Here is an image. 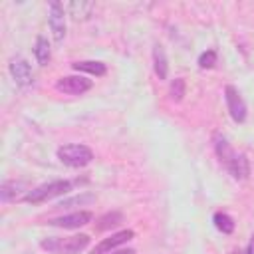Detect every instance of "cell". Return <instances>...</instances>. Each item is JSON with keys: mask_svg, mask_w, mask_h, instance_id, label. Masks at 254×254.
Instances as JSON below:
<instances>
[{"mask_svg": "<svg viewBox=\"0 0 254 254\" xmlns=\"http://www.w3.org/2000/svg\"><path fill=\"white\" fill-rule=\"evenodd\" d=\"M214 151H216L220 163H222V165L226 167V171L232 175V179H236V181L248 179V175H250V163H248L246 155L236 153V151L230 147L228 139H226L224 135H220V133L214 135Z\"/></svg>", "mask_w": 254, "mask_h": 254, "instance_id": "obj_1", "label": "cell"}, {"mask_svg": "<svg viewBox=\"0 0 254 254\" xmlns=\"http://www.w3.org/2000/svg\"><path fill=\"white\" fill-rule=\"evenodd\" d=\"M40 246L50 254H79L89 246V236L87 234L48 236L40 242Z\"/></svg>", "mask_w": 254, "mask_h": 254, "instance_id": "obj_2", "label": "cell"}, {"mask_svg": "<svg viewBox=\"0 0 254 254\" xmlns=\"http://www.w3.org/2000/svg\"><path fill=\"white\" fill-rule=\"evenodd\" d=\"M71 190V181H65V179H60V181H50V183H44L32 190H28L24 194V200L30 202V204H42L46 200H52L56 196H62L65 192Z\"/></svg>", "mask_w": 254, "mask_h": 254, "instance_id": "obj_3", "label": "cell"}, {"mask_svg": "<svg viewBox=\"0 0 254 254\" xmlns=\"http://www.w3.org/2000/svg\"><path fill=\"white\" fill-rule=\"evenodd\" d=\"M56 155H58L60 163H64L67 167H73V169H81V167H85L93 161V151L87 145H81V143L62 145V147H58Z\"/></svg>", "mask_w": 254, "mask_h": 254, "instance_id": "obj_4", "label": "cell"}, {"mask_svg": "<svg viewBox=\"0 0 254 254\" xmlns=\"http://www.w3.org/2000/svg\"><path fill=\"white\" fill-rule=\"evenodd\" d=\"M224 99H226V107H228V113H230L232 121L244 123L246 115H248V107H246L240 91L234 85H226L224 87Z\"/></svg>", "mask_w": 254, "mask_h": 254, "instance_id": "obj_5", "label": "cell"}, {"mask_svg": "<svg viewBox=\"0 0 254 254\" xmlns=\"http://www.w3.org/2000/svg\"><path fill=\"white\" fill-rule=\"evenodd\" d=\"M91 85H93V81L83 75H64L56 81V89L60 93H67V95H81V93L89 91Z\"/></svg>", "mask_w": 254, "mask_h": 254, "instance_id": "obj_6", "label": "cell"}, {"mask_svg": "<svg viewBox=\"0 0 254 254\" xmlns=\"http://www.w3.org/2000/svg\"><path fill=\"white\" fill-rule=\"evenodd\" d=\"M48 24L52 30V36L56 42H62L65 38V8L60 2H50V12H48Z\"/></svg>", "mask_w": 254, "mask_h": 254, "instance_id": "obj_7", "label": "cell"}, {"mask_svg": "<svg viewBox=\"0 0 254 254\" xmlns=\"http://www.w3.org/2000/svg\"><path fill=\"white\" fill-rule=\"evenodd\" d=\"M93 220V214L89 210H77V212H69V214H64V216H58V218H52L48 220L50 226H56V228H67V230H73V228H79V226H85Z\"/></svg>", "mask_w": 254, "mask_h": 254, "instance_id": "obj_8", "label": "cell"}, {"mask_svg": "<svg viewBox=\"0 0 254 254\" xmlns=\"http://www.w3.org/2000/svg\"><path fill=\"white\" fill-rule=\"evenodd\" d=\"M8 69H10V75H12V79L16 81V85H20V87H28V85H32V81H34V73H32V67H30L28 60L16 56V58L10 60Z\"/></svg>", "mask_w": 254, "mask_h": 254, "instance_id": "obj_9", "label": "cell"}, {"mask_svg": "<svg viewBox=\"0 0 254 254\" xmlns=\"http://www.w3.org/2000/svg\"><path fill=\"white\" fill-rule=\"evenodd\" d=\"M133 238H135V232H133V230H119V232H115V234L103 238L97 246L91 248L89 254H109V252H113L117 246L129 242V240H133Z\"/></svg>", "mask_w": 254, "mask_h": 254, "instance_id": "obj_10", "label": "cell"}, {"mask_svg": "<svg viewBox=\"0 0 254 254\" xmlns=\"http://www.w3.org/2000/svg\"><path fill=\"white\" fill-rule=\"evenodd\" d=\"M153 67H155V73L159 79H167L169 75V60H167V54L163 50V46H155L153 48Z\"/></svg>", "mask_w": 254, "mask_h": 254, "instance_id": "obj_11", "label": "cell"}, {"mask_svg": "<svg viewBox=\"0 0 254 254\" xmlns=\"http://www.w3.org/2000/svg\"><path fill=\"white\" fill-rule=\"evenodd\" d=\"M26 190V185L22 181H4L0 185V198L2 202H10L20 196V192Z\"/></svg>", "mask_w": 254, "mask_h": 254, "instance_id": "obj_12", "label": "cell"}, {"mask_svg": "<svg viewBox=\"0 0 254 254\" xmlns=\"http://www.w3.org/2000/svg\"><path fill=\"white\" fill-rule=\"evenodd\" d=\"M71 67H73L75 71H85V73H91V75H97V77L105 75V71H107L105 64H103V62H95V60L75 62V64H71Z\"/></svg>", "mask_w": 254, "mask_h": 254, "instance_id": "obj_13", "label": "cell"}, {"mask_svg": "<svg viewBox=\"0 0 254 254\" xmlns=\"http://www.w3.org/2000/svg\"><path fill=\"white\" fill-rule=\"evenodd\" d=\"M34 56H36V60H38L40 65H48V62H50V58H52V50H50L48 38H44V36H38V38H36Z\"/></svg>", "mask_w": 254, "mask_h": 254, "instance_id": "obj_14", "label": "cell"}, {"mask_svg": "<svg viewBox=\"0 0 254 254\" xmlns=\"http://www.w3.org/2000/svg\"><path fill=\"white\" fill-rule=\"evenodd\" d=\"M212 222H214V226L222 232V234H232L234 232V218L230 216V214H226V212H214V216H212Z\"/></svg>", "mask_w": 254, "mask_h": 254, "instance_id": "obj_15", "label": "cell"}, {"mask_svg": "<svg viewBox=\"0 0 254 254\" xmlns=\"http://www.w3.org/2000/svg\"><path fill=\"white\" fill-rule=\"evenodd\" d=\"M123 222V214L121 212H107V214H103L99 220H97V224H95V228L97 230H109V228H115V226H119Z\"/></svg>", "mask_w": 254, "mask_h": 254, "instance_id": "obj_16", "label": "cell"}, {"mask_svg": "<svg viewBox=\"0 0 254 254\" xmlns=\"http://www.w3.org/2000/svg\"><path fill=\"white\" fill-rule=\"evenodd\" d=\"M91 10H93V2H71L69 6H67V12H69V16H73L75 20H79V18H87L89 14H91Z\"/></svg>", "mask_w": 254, "mask_h": 254, "instance_id": "obj_17", "label": "cell"}, {"mask_svg": "<svg viewBox=\"0 0 254 254\" xmlns=\"http://www.w3.org/2000/svg\"><path fill=\"white\" fill-rule=\"evenodd\" d=\"M89 202H95V196L89 194V192H81V194H75V196H71V198H64L62 202H58V208L81 206V204H89Z\"/></svg>", "mask_w": 254, "mask_h": 254, "instance_id": "obj_18", "label": "cell"}, {"mask_svg": "<svg viewBox=\"0 0 254 254\" xmlns=\"http://www.w3.org/2000/svg\"><path fill=\"white\" fill-rule=\"evenodd\" d=\"M185 93H187V83H185V79H183V77H175V79L171 81V85H169V97H171L173 101H181V99L185 97Z\"/></svg>", "mask_w": 254, "mask_h": 254, "instance_id": "obj_19", "label": "cell"}, {"mask_svg": "<svg viewBox=\"0 0 254 254\" xmlns=\"http://www.w3.org/2000/svg\"><path fill=\"white\" fill-rule=\"evenodd\" d=\"M214 64H216V52L214 50H206L198 56V67L200 69H210V67H214Z\"/></svg>", "mask_w": 254, "mask_h": 254, "instance_id": "obj_20", "label": "cell"}, {"mask_svg": "<svg viewBox=\"0 0 254 254\" xmlns=\"http://www.w3.org/2000/svg\"><path fill=\"white\" fill-rule=\"evenodd\" d=\"M109 254H137L133 248H123V250H113V252H109Z\"/></svg>", "mask_w": 254, "mask_h": 254, "instance_id": "obj_21", "label": "cell"}, {"mask_svg": "<svg viewBox=\"0 0 254 254\" xmlns=\"http://www.w3.org/2000/svg\"><path fill=\"white\" fill-rule=\"evenodd\" d=\"M246 254H254V234L250 236V242H248V246H246Z\"/></svg>", "mask_w": 254, "mask_h": 254, "instance_id": "obj_22", "label": "cell"}]
</instances>
